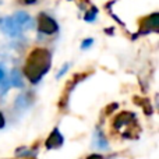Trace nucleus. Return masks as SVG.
<instances>
[{
	"label": "nucleus",
	"mask_w": 159,
	"mask_h": 159,
	"mask_svg": "<svg viewBox=\"0 0 159 159\" xmlns=\"http://www.w3.org/2000/svg\"><path fill=\"white\" fill-rule=\"evenodd\" d=\"M67 69H69V64H64L63 69H61V71H60V73H57V78H59V77H61V75H63L64 73L67 71Z\"/></svg>",
	"instance_id": "obj_9"
},
{
	"label": "nucleus",
	"mask_w": 159,
	"mask_h": 159,
	"mask_svg": "<svg viewBox=\"0 0 159 159\" xmlns=\"http://www.w3.org/2000/svg\"><path fill=\"white\" fill-rule=\"evenodd\" d=\"M88 159H103V158L101 155H91V157H88Z\"/></svg>",
	"instance_id": "obj_11"
},
{
	"label": "nucleus",
	"mask_w": 159,
	"mask_h": 159,
	"mask_svg": "<svg viewBox=\"0 0 159 159\" xmlns=\"http://www.w3.org/2000/svg\"><path fill=\"white\" fill-rule=\"evenodd\" d=\"M92 43H93L92 39H87V41L82 42V48H84V49H87V48H89V45H92Z\"/></svg>",
	"instance_id": "obj_8"
},
{
	"label": "nucleus",
	"mask_w": 159,
	"mask_h": 159,
	"mask_svg": "<svg viewBox=\"0 0 159 159\" xmlns=\"http://www.w3.org/2000/svg\"><path fill=\"white\" fill-rule=\"evenodd\" d=\"M11 84H13L14 87H18V88L22 87L21 74L18 73V70H13V71H11Z\"/></svg>",
	"instance_id": "obj_7"
},
{
	"label": "nucleus",
	"mask_w": 159,
	"mask_h": 159,
	"mask_svg": "<svg viewBox=\"0 0 159 159\" xmlns=\"http://www.w3.org/2000/svg\"><path fill=\"white\" fill-rule=\"evenodd\" d=\"M61 143H63V137H61L60 131H59L57 129L55 130V131L52 133V135H50L49 138H48L46 141V147L48 148H57V147L61 145Z\"/></svg>",
	"instance_id": "obj_5"
},
{
	"label": "nucleus",
	"mask_w": 159,
	"mask_h": 159,
	"mask_svg": "<svg viewBox=\"0 0 159 159\" xmlns=\"http://www.w3.org/2000/svg\"><path fill=\"white\" fill-rule=\"evenodd\" d=\"M0 28H2L8 36H11V38H17V36H20L22 32L18 25L16 24V21L13 20V17H6V18L0 20Z\"/></svg>",
	"instance_id": "obj_3"
},
{
	"label": "nucleus",
	"mask_w": 159,
	"mask_h": 159,
	"mask_svg": "<svg viewBox=\"0 0 159 159\" xmlns=\"http://www.w3.org/2000/svg\"><path fill=\"white\" fill-rule=\"evenodd\" d=\"M4 117H3V115L2 113H0V129H3V127H4Z\"/></svg>",
	"instance_id": "obj_10"
},
{
	"label": "nucleus",
	"mask_w": 159,
	"mask_h": 159,
	"mask_svg": "<svg viewBox=\"0 0 159 159\" xmlns=\"http://www.w3.org/2000/svg\"><path fill=\"white\" fill-rule=\"evenodd\" d=\"M93 144H95V147L96 148H99V149H107L109 148V147H107L106 140H105V137L99 133V130H96L95 135H93Z\"/></svg>",
	"instance_id": "obj_6"
},
{
	"label": "nucleus",
	"mask_w": 159,
	"mask_h": 159,
	"mask_svg": "<svg viewBox=\"0 0 159 159\" xmlns=\"http://www.w3.org/2000/svg\"><path fill=\"white\" fill-rule=\"evenodd\" d=\"M36 0H25V3H28V4H32V3H35Z\"/></svg>",
	"instance_id": "obj_12"
},
{
	"label": "nucleus",
	"mask_w": 159,
	"mask_h": 159,
	"mask_svg": "<svg viewBox=\"0 0 159 159\" xmlns=\"http://www.w3.org/2000/svg\"><path fill=\"white\" fill-rule=\"evenodd\" d=\"M50 67V53L46 49H35L30 55L24 73L31 82H38Z\"/></svg>",
	"instance_id": "obj_1"
},
{
	"label": "nucleus",
	"mask_w": 159,
	"mask_h": 159,
	"mask_svg": "<svg viewBox=\"0 0 159 159\" xmlns=\"http://www.w3.org/2000/svg\"><path fill=\"white\" fill-rule=\"evenodd\" d=\"M38 30L41 31V32L50 35V34L57 32L59 27L52 17L42 13V14H39V17H38Z\"/></svg>",
	"instance_id": "obj_2"
},
{
	"label": "nucleus",
	"mask_w": 159,
	"mask_h": 159,
	"mask_svg": "<svg viewBox=\"0 0 159 159\" xmlns=\"http://www.w3.org/2000/svg\"><path fill=\"white\" fill-rule=\"evenodd\" d=\"M13 20L16 21V24L20 27V30H31L34 28V21L27 13H22V11H18V13L14 14Z\"/></svg>",
	"instance_id": "obj_4"
}]
</instances>
